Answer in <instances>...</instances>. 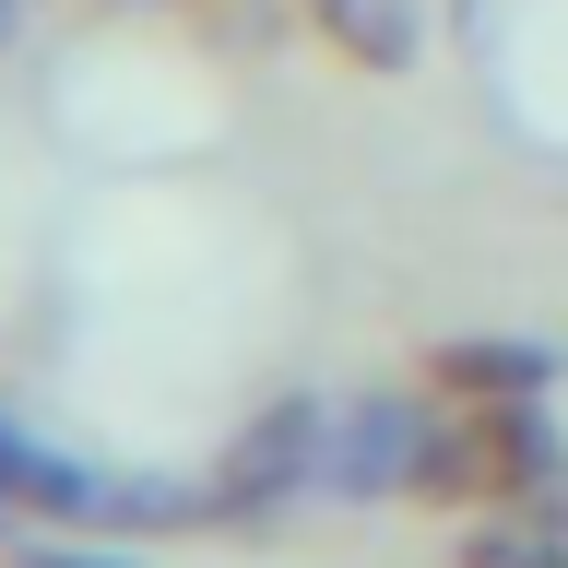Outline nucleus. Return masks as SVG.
I'll return each mask as SVG.
<instances>
[{"label": "nucleus", "mask_w": 568, "mask_h": 568, "mask_svg": "<svg viewBox=\"0 0 568 568\" xmlns=\"http://www.w3.org/2000/svg\"><path fill=\"white\" fill-rule=\"evenodd\" d=\"M320 24L344 36L367 71H403V60H415V0H320Z\"/></svg>", "instance_id": "obj_5"}, {"label": "nucleus", "mask_w": 568, "mask_h": 568, "mask_svg": "<svg viewBox=\"0 0 568 568\" xmlns=\"http://www.w3.org/2000/svg\"><path fill=\"white\" fill-rule=\"evenodd\" d=\"M12 36H24V0H0V48H12Z\"/></svg>", "instance_id": "obj_7"}, {"label": "nucleus", "mask_w": 568, "mask_h": 568, "mask_svg": "<svg viewBox=\"0 0 568 568\" xmlns=\"http://www.w3.org/2000/svg\"><path fill=\"white\" fill-rule=\"evenodd\" d=\"M557 474H568L557 426L532 415V403H486V415H462V426H438V438H426V474H415V486H426V497H462V486L532 497V486H557Z\"/></svg>", "instance_id": "obj_1"}, {"label": "nucleus", "mask_w": 568, "mask_h": 568, "mask_svg": "<svg viewBox=\"0 0 568 568\" xmlns=\"http://www.w3.org/2000/svg\"><path fill=\"white\" fill-rule=\"evenodd\" d=\"M426 438H438V426H426L403 390L332 403V426H320V497H403L426 474Z\"/></svg>", "instance_id": "obj_2"}, {"label": "nucleus", "mask_w": 568, "mask_h": 568, "mask_svg": "<svg viewBox=\"0 0 568 568\" xmlns=\"http://www.w3.org/2000/svg\"><path fill=\"white\" fill-rule=\"evenodd\" d=\"M320 426H332V403H284L273 426H248L237 462H225V486H213V509H284V497H320Z\"/></svg>", "instance_id": "obj_3"}, {"label": "nucleus", "mask_w": 568, "mask_h": 568, "mask_svg": "<svg viewBox=\"0 0 568 568\" xmlns=\"http://www.w3.org/2000/svg\"><path fill=\"white\" fill-rule=\"evenodd\" d=\"M438 379L474 390V403H532V390L557 379V355H545V344H450V355H438Z\"/></svg>", "instance_id": "obj_4"}, {"label": "nucleus", "mask_w": 568, "mask_h": 568, "mask_svg": "<svg viewBox=\"0 0 568 568\" xmlns=\"http://www.w3.org/2000/svg\"><path fill=\"white\" fill-rule=\"evenodd\" d=\"M462 568H568V532H545V521H486L474 545H462Z\"/></svg>", "instance_id": "obj_6"}]
</instances>
